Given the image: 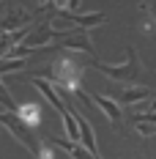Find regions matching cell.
Returning <instances> with one entry per match:
<instances>
[{
  "mask_svg": "<svg viewBox=\"0 0 156 159\" xmlns=\"http://www.w3.org/2000/svg\"><path fill=\"white\" fill-rule=\"evenodd\" d=\"M47 80H52V82L60 88V93L74 96L77 91H82V88H79L82 66H79L71 55H58V58L52 61V66H49V71H47Z\"/></svg>",
  "mask_w": 156,
  "mask_h": 159,
  "instance_id": "cell-1",
  "label": "cell"
},
{
  "mask_svg": "<svg viewBox=\"0 0 156 159\" xmlns=\"http://www.w3.org/2000/svg\"><path fill=\"white\" fill-rule=\"evenodd\" d=\"M96 71H101V74H107L109 80H118V82H126V85H131L134 80L140 77V58H137V52L134 47H126V61L123 63H101V61H91Z\"/></svg>",
  "mask_w": 156,
  "mask_h": 159,
  "instance_id": "cell-2",
  "label": "cell"
},
{
  "mask_svg": "<svg viewBox=\"0 0 156 159\" xmlns=\"http://www.w3.org/2000/svg\"><path fill=\"white\" fill-rule=\"evenodd\" d=\"M0 124H3V126L8 129V132L14 134L19 143L25 145V151H28L33 159H38V151H41V145H38V140H36V137L30 134V129H28L25 124H22V121H19V115H16V112L0 110Z\"/></svg>",
  "mask_w": 156,
  "mask_h": 159,
  "instance_id": "cell-3",
  "label": "cell"
},
{
  "mask_svg": "<svg viewBox=\"0 0 156 159\" xmlns=\"http://www.w3.org/2000/svg\"><path fill=\"white\" fill-rule=\"evenodd\" d=\"M58 19L69 22L74 30H91L96 25H104L107 22V14L101 11H93V14H71V11H58Z\"/></svg>",
  "mask_w": 156,
  "mask_h": 159,
  "instance_id": "cell-4",
  "label": "cell"
},
{
  "mask_svg": "<svg viewBox=\"0 0 156 159\" xmlns=\"http://www.w3.org/2000/svg\"><path fill=\"white\" fill-rule=\"evenodd\" d=\"M148 88L142 85H123V88H115L112 91V102L115 104H137V102H145L148 99Z\"/></svg>",
  "mask_w": 156,
  "mask_h": 159,
  "instance_id": "cell-5",
  "label": "cell"
},
{
  "mask_svg": "<svg viewBox=\"0 0 156 159\" xmlns=\"http://www.w3.org/2000/svg\"><path fill=\"white\" fill-rule=\"evenodd\" d=\"M60 47L82 49V52L93 55V44H91V39H88V33H85V30H69V33H66V39L60 41Z\"/></svg>",
  "mask_w": 156,
  "mask_h": 159,
  "instance_id": "cell-6",
  "label": "cell"
},
{
  "mask_svg": "<svg viewBox=\"0 0 156 159\" xmlns=\"http://www.w3.org/2000/svg\"><path fill=\"white\" fill-rule=\"evenodd\" d=\"M16 115H19V121H22V124H25L28 129H36L38 124H41V104H38V102H28V104H19Z\"/></svg>",
  "mask_w": 156,
  "mask_h": 159,
  "instance_id": "cell-7",
  "label": "cell"
},
{
  "mask_svg": "<svg viewBox=\"0 0 156 159\" xmlns=\"http://www.w3.org/2000/svg\"><path fill=\"white\" fill-rule=\"evenodd\" d=\"M49 143H55L58 148H63L71 159H101V157H93L88 148H82L79 143H71V140H63V137H49Z\"/></svg>",
  "mask_w": 156,
  "mask_h": 159,
  "instance_id": "cell-8",
  "label": "cell"
},
{
  "mask_svg": "<svg viewBox=\"0 0 156 159\" xmlns=\"http://www.w3.org/2000/svg\"><path fill=\"white\" fill-rule=\"evenodd\" d=\"M93 102L99 104V110L104 112L109 121H121V104H115V102H112V99H107L104 93H96Z\"/></svg>",
  "mask_w": 156,
  "mask_h": 159,
  "instance_id": "cell-9",
  "label": "cell"
},
{
  "mask_svg": "<svg viewBox=\"0 0 156 159\" xmlns=\"http://www.w3.org/2000/svg\"><path fill=\"white\" fill-rule=\"evenodd\" d=\"M25 69V58H0V74H11Z\"/></svg>",
  "mask_w": 156,
  "mask_h": 159,
  "instance_id": "cell-10",
  "label": "cell"
},
{
  "mask_svg": "<svg viewBox=\"0 0 156 159\" xmlns=\"http://www.w3.org/2000/svg\"><path fill=\"white\" fill-rule=\"evenodd\" d=\"M131 124L140 132V137H154L156 134V124H148V121H131Z\"/></svg>",
  "mask_w": 156,
  "mask_h": 159,
  "instance_id": "cell-11",
  "label": "cell"
},
{
  "mask_svg": "<svg viewBox=\"0 0 156 159\" xmlns=\"http://www.w3.org/2000/svg\"><path fill=\"white\" fill-rule=\"evenodd\" d=\"M38 159H55V157H52V151H49L47 145H41V151H38Z\"/></svg>",
  "mask_w": 156,
  "mask_h": 159,
  "instance_id": "cell-12",
  "label": "cell"
},
{
  "mask_svg": "<svg viewBox=\"0 0 156 159\" xmlns=\"http://www.w3.org/2000/svg\"><path fill=\"white\" fill-rule=\"evenodd\" d=\"M142 8H145V11H151L154 19H156V3H142Z\"/></svg>",
  "mask_w": 156,
  "mask_h": 159,
  "instance_id": "cell-13",
  "label": "cell"
}]
</instances>
